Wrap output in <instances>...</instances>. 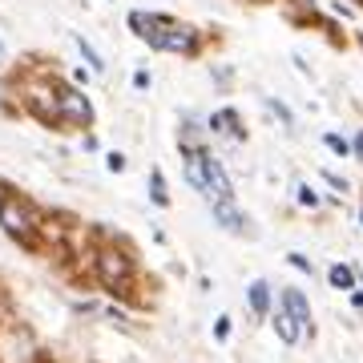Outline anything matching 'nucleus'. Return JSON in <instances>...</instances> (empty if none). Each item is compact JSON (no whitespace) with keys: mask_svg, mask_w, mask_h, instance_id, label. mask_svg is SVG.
Segmentation results:
<instances>
[{"mask_svg":"<svg viewBox=\"0 0 363 363\" xmlns=\"http://www.w3.org/2000/svg\"><path fill=\"white\" fill-rule=\"evenodd\" d=\"M130 28L138 37H145L154 49L162 52H198V28L190 25H178L169 16H157V13H133L130 16Z\"/></svg>","mask_w":363,"mask_h":363,"instance_id":"1","label":"nucleus"},{"mask_svg":"<svg viewBox=\"0 0 363 363\" xmlns=\"http://www.w3.org/2000/svg\"><path fill=\"white\" fill-rule=\"evenodd\" d=\"M0 226L21 238V242H33V230H37V218H33V210L21 202V198H9L0 194Z\"/></svg>","mask_w":363,"mask_h":363,"instance_id":"2","label":"nucleus"},{"mask_svg":"<svg viewBox=\"0 0 363 363\" xmlns=\"http://www.w3.org/2000/svg\"><path fill=\"white\" fill-rule=\"evenodd\" d=\"M57 109H61V121L65 125H89L93 121V105L85 93L69 89V85H57Z\"/></svg>","mask_w":363,"mask_h":363,"instance_id":"3","label":"nucleus"},{"mask_svg":"<svg viewBox=\"0 0 363 363\" xmlns=\"http://www.w3.org/2000/svg\"><path fill=\"white\" fill-rule=\"evenodd\" d=\"M97 274H101V283L109 291H125L130 286V259L117 255V250H105L101 259H97Z\"/></svg>","mask_w":363,"mask_h":363,"instance_id":"4","label":"nucleus"},{"mask_svg":"<svg viewBox=\"0 0 363 363\" xmlns=\"http://www.w3.org/2000/svg\"><path fill=\"white\" fill-rule=\"evenodd\" d=\"M25 105H28V113L37 117V121H45V125H61V109H57V93H49V89H28Z\"/></svg>","mask_w":363,"mask_h":363,"instance_id":"5","label":"nucleus"},{"mask_svg":"<svg viewBox=\"0 0 363 363\" xmlns=\"http://www.w3.org/2000/svg\"><path fill=\"white\" fill-rule=\"evenodd\" d=\"M210 210H214V222H222V230H230V234L247 230V218L234 210V202H210Z\"/></svg>","mask_w":363,"mask_h":363,"instance_id":"6","label":"nucleus"},{"mask_svg":"<svg viewBox=\"0 0 363 363\" xmlns=\"http://www.w3.org/2000/svg\"><path fill=\"white\" fill-rule=\"evenodd\" d=\"M274 331H279L283 343H298V339H303V327L295 323V315L286 311L283 303H279V311H274Z\"/></svg>","mask_w":363,"mask_h":363,"instance_id":"7","label":"nucleus"},{"mask_svg":"<svg viewBox=\"0 0 363 363\" xmlns=\"http://www.w3.org/2000/svg\"><path fill=\"white\" fill-rule=\"evenodd\" d=\"M283 307L291 315H295V323L307 331L311 327V307H307V298H303V291H283Z\"/></svg>","mask_w":363,"mask_h":363,"instance_id":"8","label":"nucleus"},{"mask_svg":"<svg viewBox=\"0 0 363 363\" xmlns=\"http://www.w3.org/2000/svg\"><path fill=\"white\" fill-rule=\"evenodd\" d=\"M210 130L226 133V138H242V125H238V113L234 109H218V113L210 117Z\"/></svg>","mask_w":363,"mask_h":363,"instance_id":"9","label":"nucleus"},{"mask_svg":"<svg viewBox=\"0 0 363 363\" xmlns=\"http://www.w3.org/2000/svg\"><path fill=\"white\" fill-rule=\"evenodd\" d=\"M250 307H255L259 315L271 311V286L267 283H250Z\"/></svg>","mask_w":363,"mask_h":363,"instance_id":"10","label":"nucleus"},{"mask_svg":"<svg viewBox=\"0 0 363 363\" xmlns=\"http://www.w3.org/2000/svg\"><path fill=\"white\" fill-rule=\"evenodd\" d=\"M327 279H331V286H339V291H355V274H351L347 267H331Z\"/></svg>","mask_w":363,"mask_h":363,"instance_id":"11","label":"nucleus"},{"mask_svg":"<svg viewBox=\"0 0 363 363\" xmlns=\"http://www.w3.org/2000/svg\"><path fill=\"white\" fill-rule=\"evenodd\" d=\"M77 49H81V57L89 61V69H93V73H105V61L97 57V49H93V45H89L85 37H77Z\"/></svg>","mask_w":363,"mask_h":363,"instance_id":"12","label":"nucleus"},{"mask_svg":"<svg viewBox=\"0 0 363 363\" xmlns=\"http://www.w3.org/2000/svg\"><path fill=\"white\" fill-rule=\"evenodd\" d=\"M295 198H298V206H311V210L319 206V194H315L307 182H298V186H295Z\"/></svg>","mask_w":363,"mask_h":363,"instance_id":"13","label":"nucleus"},{"mask_svg":"<svg viewBox=\"0 0 363 363\" xmlns=\"http://www.w3.org/2000/svg\"><path fill=\"white\" fill-rule=\"evenodd\" d=\"M150 182H154V202H157V206H166L169 194H166V178H162V169H154V174H150Z\"/></svg>","mask_w":363,"mask_h":363,"instance_id":"14","label":"nucleus"},{"mask_svg":"<svg viewBox=\"0 0 363 363\" xmlns=\"http://www.w3.org/2000/svg\"><path fill=\"white\" fill-rule=\"evenodd\" d=\"M327 145H331V150H335V154H343V157L351 154V145H347V138H339V133H327Z\"/></svg>","mask_w":363,"mask_h":363,"instance_id":"15","label":"nucleus"},{"mask_svg":"<svg viewBox=\"0 0 363 363\" xmlns=\"http://www.w3.org/2000/svg\"><path fill=\"white\" fill-rule=\"evenodd\" d=\"M291 267H298L303 274H311L315 267H311V259H303V255H291Z\"/></svg>","mask_w":363,"mask_h":363,"instance_id":"16","label":"nucleus"},{"mask_svg":"<svg viewBox=\"0 0 363 363\" xmlns=\"http://www.w3.org/2000/svg\"><path fill=\"white\" fill-rule=\"evenodd\" d=\"M105 166L113 169V174H121V169H125V157H121V154H109V157H105Z\"/></svg>","mask_w":363,"mask_h":363,"instance_id":"17","label":"nucleus"},{"mask_svg":"<svg viewBox=\"0 0 363 363\" xmlns=\"http://www.w3.org/2000/svg\"><path fill=\"white\" fill-rule=\"evenodd\" d=\"M133 85H138V89H145V85H150V73H145V69H138V73H133Z\"/></svg>","mask_w":363,"mask_h":363,"instance_id":"18","label":"nucleus"},{"mask_svg":"<svg viewBox=\"0 0 363 363\" xmlns=\"http://www.w3.org/2000/svg\"><path fill=\"white\" fill-rule=\"evenodd\" d=\"M0 57H4V45H0Z\"/></svg>","mask_w":363,"mask_h":363,"instance_id":"19","label":"nucleus"}]
</instances>
